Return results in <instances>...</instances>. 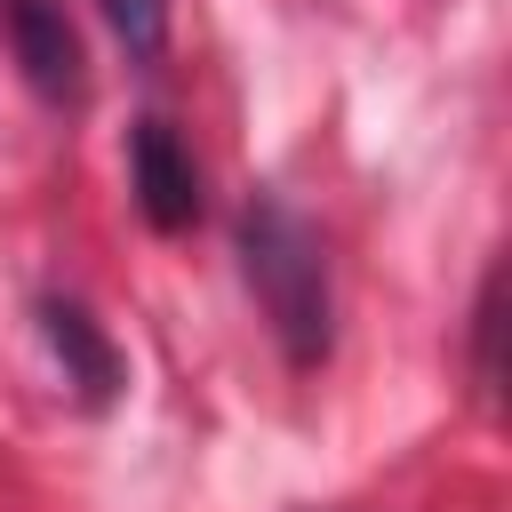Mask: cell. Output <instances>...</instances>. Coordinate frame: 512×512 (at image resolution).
Wrapping results in <instances>:
<instances>
[{
	"label": "cell",
	"mask_w": 512,
	"mask_h": 512,
	"mask_svg": "<svg viewBox=\"0 0 512 512\" xmlns=\"http://www.w3.org/2000/svg\"><path fill=\"white\" fill-rule=\"evenodd\" d=\"M128 192H136V208H144L152 232H192L208 216V184H200V160L176 136V120L144 112L128 128Z\"/></svg>",
	"instance_id": "cell-3"
},
{
	"label": "cell",
	"mask_w": 512,
	"mask_h": 512,
	"mask_svg": "<svg viewBox=\"0 0 512 512\" xmlns=\"http://www.w3.org/2000/svg\"><path fill=\"white\" fill-rule=\"evenodd\" d=\"M32 320H40V336H48V352H56V368H64V384H72L80 408H112L128 392V352L112 344V328L80 296H40Z\"/></svg>",
	"instance_id": "cell-4"
},
{
	"label": "cell",
	"mask_w": 512,
	"mask_h": 512,
	"mask_svg": "<svg viewBox=\"0 0 512 512\" xmlns=\"http://www.w3.org/2000/svg\"><path fill=\"white\" fill-rule=\"evenodd\" d=\"M240 280L280 344L288 368H320L336 352V288H328V240L320 224L280 200V192H256L240 208Z\"/></svg>",
	"instance_id": "cell-1"
},
{
	"label": "cell",
	"mask_w": 512,
	"mask_h": 512,
	"mask_svg": "<svg viewBox=\"0 0 512 512\" xmlns=\"http://www.w3.org/2000/svg\"><path fill=\"white\" fill-rule=\"evenodd\" d=\"M0 32L40 104H56V112L88 104V48H80V24L64 0H0Z\"/></svg>",
	"instance_id": "cell-2"
},
{
	"label": "cell",
	"mask_w": 512,
	"mask_h": 512,
	"mask_svg": "<svg viewBox=\"0 0 512 512\" xmlns=\"http://www.w3.org/2000/svg\"><path fill=\"white\" fill-rule=\"evenodd\" d=\"M96 16L112 24V40H120L136 64H152V56L168 48V0H96Z\"/></svg>",
	"instance_id": "cell-5"
}]
</instances>
